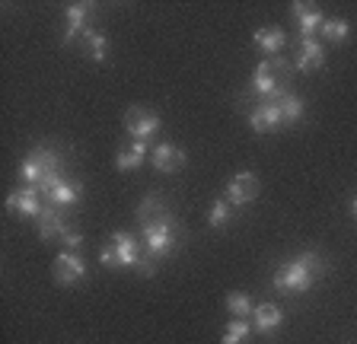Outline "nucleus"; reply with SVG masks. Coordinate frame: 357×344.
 Wrapping results in <instances>:
<instances>
[{
    "mask_svg": "<svg viewBox=\"0 0 357 344\" xmlns=\"http://www.w3.org/2000/svg\"><path fill=\"white\" fill-rule=\"evenodd\" d=\"M20 175L36 188L38 195H48L54 185H58L64 175H61V157L52 147H36L29 157L22 159Z\"/></svg>",
    "mask_w": 357,
    "mask_h": 344,
    "instance_id": "nucleus-1",
    "label": "nucleus"
},
{
    "mask_svg": "<svg viewBox=\"0 0 357 344\" xmlns=\"http://www.w3.org/2000/svg\"><path fill=\"white\" fill-rule=\"evenodd\" d=\"M144 230V255H141V271L144 274H153L156 262L163 258V255L172 252L176 246V220L166 214L160 220H150V224H141Z\"/></svg>",
    "mask_w": 357,
    "mask_h": 344,
    "instance_id": "nucleus-2",
    "label": "nucleus"
},
{
    "mask_svg": "<svg viewBox=\"0 0 357 344\" xmlns=\"http://www.w3.org/2000/svg\"><path fill=\"white\" fill-rule=\"evenodd\" d=\"M322 274V258L316 252H303L300 258H294L290 265L278 268L275 274V287L278 290H294V293H303L316 284V277Z\"/></svg>",
    "mask_w": 357,
    "mask_h": 344,
    "instance_id": "nucleus-3",
    "label": "nucleus"
},
{
    "mask_svg": "<svg viewBox=\"0 0 357 344\" xmlns=\"http://www.w3.org/2000/svg\"><path fill=\"white\" fill-rule=\"evenodd\" d=\"M287 80H290V68H287V64H284L281 58H268V61H261L259 68H255L252 90L271 102V99H281L284 96Z\"/></svg>",
    "mask_w": 357,
    "mask_h": 344,
    "instance_id": "nucleus-4",
    "label": "nucleus"
},
{
    "mask_svg": "<svg viewBox=\"0 0 357 344\" xmlns=\"http://www.w3.org/2000/svg\"><path fill=\"white\" fill-rule=\"evenodd\" d=\"M141 255H144V242H137L131 233L119 230L112 233V246L99 252V262L119 265V268H141Z\"/></svg>",
    "mask_w": 357,
    "mask_h": 344,
    "instance_id": "nucleus-5",
    "label": "nucleus"
},
{
    "mask_svg": "<svg viewBox=\"0 0 357 344\" xmlns=\"http://www.w3.org/2000/svg\"><path fill=\"white\" fill-rule=\"evenodd\" d=\"M125 127L134 141H150V137L160 131V115L150 112V109H141V105H134L125 115Z\"/></svg>",
    "mask_w": 357,
    "mask_h": 344,
    "instance_id": "nucleus-6",
    "label": "nucleus"
},
{
    "mask_svg": "<svg viewBox=\"0 0 357 344\" xmlns=\"http://www.w3.org/2000/svg\"><path fill=\"white\" fill-rule=\"evenodd\" d=\"M255 195H259V175H255V172H239V175L230 179V185H227V201H230L233 208L249 204Z\"/></svg>",
    "mask_w": 357,
    "mask_h": 344,
    "instance_id": "nucleus-7",
    "label": "nucleus"
},
{
    "mask_svg": "<svg viewBox=\"0 0 357 344\" xmlns=\"http://www.w3.org/2000/svg\"><path fill=\"white\" fill-rule=\"evenodd\" d=\"M249 125H252V131H259V134H268V131H278V127L287 125V121H284V112H281V105H278V99H271V102H265L249 112Z\"/></svg>",
    "mask_w": 357,
    "mask_h": 344,
    "instance_id": "nucleus-8",
    "label": "nucleus"
},
{
    "mask_svg": "<svg viewBox=\"0 0 357 344\" xmlns=\"http://www.w3.org/2000/svg\"><path fill=\"white\" fill-rule=\"evenodd\" d=\"M294 19H297L300 26V38H312V32L322 29V23H326V16H322V10L316 7V3H294Z\"/></svg>",
    "mask_w": 357,
    "mask_h": 344,
    "instance_id": "nucleus-9",
    "label": "nucleus"
},
{
    "mask_svg": "<svg viewBox=\"0 0 357 344\" xmlns=\"http://www.w3.org/2000/svg\"><path fill=\"white\" fill-rule=\"evenodd\" d=\"M86 274V265L80 262V255L74 252H61L58 258H54V281L58 284H74V281H80V277Z\"/></svg>",
    "mask_w": 357,
    "mask_h": 344,
    "instance_id": "nucleus-10",
    "label": "nucleus"
},
{
    "mask_svg": "<svg viewBox=\"0 0 357 344\" xmlns=\"http://www.w3.org/2000/svg\"><path fill=\"white\" fill-rule=\"evenodd\" d=\"M7 208L16 210V214H22V217H32V220H36L38 214L45 210L42 201H38V191H36V188H16V191H10Z\"/></svg>",
    "mask_w": 357,
    "mask_h": 344,
    "instance_id": "nucleus-11",
    "label": "nucleus"
},
{
    "mask_svg": "<svg viewBox=\"0 0 357 344\" xmlns=\"http://www.w3.org/2000/svg\"><path fill=\"white\" fill-rule=\"evenodd\" d=\"M153 166L160 172H176V169H182L185 166V150H178L176 143H160V147H153Z\"/></svg>",
    "mask_w": 357,
    "mask_h": 344,
    "instance_id": "nucleus-12",
    "label": "nucleus"
},
{
    "mask_svg": "<svg viewBox=\"0 0 357 344\" xmlns=\"http://www.w3.org/2000/svg\"><path fill=\"white\" fill-rule=\"evenodd\" d=\"M326 64V48L316 38H300L297 45V68L300 70H319Z\"/></svg>",
    "mask_w": 357,
    "mask_h": 344,
    "instance_id": "nucleus-13",
    "label": "nucleus"
},
{
    "mask_svg": "<svg viewBox=\"0 0 357 344\" xmlns=\"http://www.w3.org/2000/svg\"><path fill=\"white\" fill-rule=\"evenodd\" d=\"M80 195H83V185H77V182H70V179H61L45 198H48L52 208H70V204L80 201Z\"/></svg>",
    "mask_w": 357,
    "mask_h": 344,
    "instance_id": "nucleus-14",
    "label": "nucleus"
},
{
    "mask_svg": "<svg viewBox=\"0 0 357 344\" xmlns=\"http://www.w3.org/2000/svg\"><path fill=\"white\" fill-rule=\"evenodd\" d=\"M252 319H255V329H259V335H271V331L281 329L284 313L275 306V303H261V306H255Z\"/></svg>",
    "mask_w": 357,
    "mask_h": 344,
    "instance_id": "nucleus-15",
    "label": "nucleus"
},
{
    "mask_svg": "<svg viewBox=\"0 0 357 344\" xmlns=\"http://www.w3.org/2000/svg\"><path fill=\"white\" fill-rule=\"evenodd\" d=\"M36 224H38V236H42V240H52V236H64V230H67L64 217H61V214L52 208V204H48V208L38 214Z\"/></svg>",
    "mask_w": 357,
    "mask_h": 344,
    "instance_id": "nucleus-16",
    "label": "nucleus"
},
{
    "mask_svg": "<svg viewBox=\"0 0 357 344\" xmlns=\"http://www.w3.org/2000/svg\"><path fill=\"white\" fill-rule=\"evenodd\" d=\"M255 45L265 54L278 58V52H284V45H287V36H284V29H278V26H268V29L255 32Z\"/></svg>",
    "mask_w": 357,
    "mask_h": 344,
    "instance_id": "nucleus-17",
    "label": "nucleus"
},
{
    "mask_svg": "<svg viewBox=\"0 0 357 344\" xmlns=\"http://www.w3.org/2000/svg\"><path fill=\"white\" fill-rule=\"evenodd\" d=\"M147 141H131V147H125L115 157V166H119L121 172H128V169H137V166L144 163V157H147Z\"/></svg>",
    "mask_w": 357,
    "mask_h": 344,
    "instance_id": "nucleus-18",
    "label": "nucleus"
},
{
    "mask_svg": "<svg viewBox=\"0 0 357 344\" xmlns=\"http://www.w3.org/2000/svg\"><path fill=\"white\" fill-rule=\"evenodd\" d=\"M86 3H70L67 7V32H64V42H74L77 32H80L83 19H86Z\"/></svg>",
    "mask_w": 357,
    "mask_h": 344,
    "instance_id": "nucleus-19",
    "label": "nucleus"
},
{
    "mask_svg": "<svg viewBox=\"0 0 357 344\" xmlns=\"http://www.w3.org/2000/svg\"><path fill=\"white\" fill-rule=\"evenodd\" d=\"M278 105H281L284 121H287V125H294V121L303 118V99L294 96V93H284V96L278 99Z\"/></svg>",
    "mask_w": 357,
    "mask_h": 344,
    "instance_id": "nucleus-20",
    "label": "nucleus"
},
{
    "mask_svg": "<svg viewBox=\"0 0 357 344\" xmlns=\"http://www.w3.org/2000/svg\"><path fill=\"white\" fill-rule=\"evenodd\" d=\"M249 335H252L249 319H233L230 325H227V331H223V341L220 344H243Z\"/></svg>",
    "mask_w": 357,
    "mask_h": 344,
    "instance_id": "nucleus-21",
    "label": "nucleus"
},
{
    "mask_svg": "<svg viewBox=\"0 0 357 344\" xmlns=\"http://www.w3.org/2000/svg\"><path fill=\"white\" fill-rule=\"evenodd\" d=\"M227 309L233 313V319H252V313H255L252 299L245 297V293H230L227 297Z\"/></svg>",
    "mask_w": 357,
    "mask_h": 344,
    "instance_id": "nucleus-22",
    "label": "nucleus"
},
{
    "mask_svg": "<svg viewBox=\"0 0 357 344\" xmlns=\"http://www.w3.org/2000/svg\"><path fill=\"white\" fill-rule=\"evenodd\" d=\"M83 45H86L93 61H105V54H109V38H105L102 32H86V36H83Z\"/></svg>",
    "mask_w": 357,
    "mask_h": 344,
    "instance_id": "nucleus-23",
    "label": "nucleus"
},
{
    "mask_svg": "<svg viewBox=\"0 0 357 344\" xmlns=\"http://www.w3.org/2000/svg\"><path fill=\"white\" fill-rule=\"evenodd\" d=\"M137 217H141V224H150V220H160V217H166L163 201H160V198H156V195L144 198V201H141V208H137Z\"/></svg>",
    "mask_w": 357,
    "mask_h": 344,
    "instance_id": "nucleus-24",
    "label": "nucleus"
},
{
    "mask_svg": "<svg viewBox=\"0 0 357 344\" xmlns=\"http://www.w3.org/2000/svg\"><path fill=\"white\" fill-rule=\"evenodd\" d=\"M348 32H351V26L344 23V19H326V23H322V36H326L328 42H335V45H342L344 38H348Z\"/></svg>",
    "mask_w": 357,
    "mask_h": 344,
    "instance_id": "nucleus-25",
    "label": "nucleus"
},
{
    "mask_svg": "<svg viewBox=\"0 0 357 344\" xmlns=\"http://www.w3.org/2000/svg\"><path fill=\"white\" fill-rule=\"evenodd\" d=\"M227 220H230V201H227V198H217L214 208H211V214H208V224L211 226H223Z\"/></svg>",
    "mask_w": 357,
    "mask_h": 344,
    "instance_id": "nucleus-26",
    "label": "nucleus"
},
{
    "mask_svg": "<svg viewBox=\"0 0 357 344\" xmlns=\"http://www.w3.org/2000/svg\"><path fill=\"white\" fill-rule=\"evenodd\" d=\"M61 240H64L67 252H74V249L83 246V236H80V233H74V230H64V236H61Z\"/></svg>",
    "mask_w": 357,
    "mask_h": 344,
    "instance_id": "nucleus-27",
    "label": "nucleus"
},
{
    "mask_svg": "<svg viewBox=\"0 0 357 344\" xmlns=\"http://www.w3.org/2000/svg\"><path fill=\"white\" fill-rule=\"evenodd\" d=\"M351 208H354V217H357V198H354V204H351Z\"/></svg>",
    "mask_w": 357,
    "mask_h": 344,
    "instance_id": "nucleus-28",
    "label": "nucleus"
}]
</instances>
